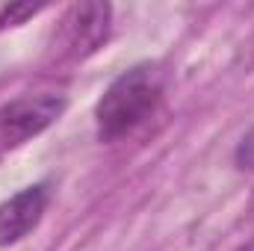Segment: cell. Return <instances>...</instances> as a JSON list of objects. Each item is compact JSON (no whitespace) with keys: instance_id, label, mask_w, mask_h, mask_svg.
Listing matches in <instances>:
<instances>
[{"instance_id":"cell-1","label":"cell","mask_w":254,"mask_h":251,"mask_svg":"<svg viewBox=\"0 0 254 251\" xmlns=\"http://www.w3.org/2000/svg\"><path fill=\"white\" fill-rule=\"evenodd\" d=\"M166 92V77L160 65L142 63L110 83V89L95 104V130L101 142H119L145 125L160 107Z\"/></svg>"},{"instance_id":"cell-2","label":"cell","mask_w":254,"mask_h":251,"mask_svg":"<svg viewBox=\"0 0 254 251\" xmlns=\"http://www.w3.org/2000/svg\"><path fill=\"white\" fill-rule=\"evenodd\" d=\"M113 33V6L110 3H74L65 9L54 30L51 54L57 63H83L98 54Z\"/></svg>"},{"instance_id":"cell-3","label":"cell","mask_w":254,"mask_h":251,"mask_svg":"<svg viewBox=\"0 0 254 251\" xmlns=\"http://www.w3.org/2000/svg\"><path fill=\"white\" fill-rule=\"evenodd\" d=\"M63 113V95H24L9 104H0V157L45 133Z\"/></svg>"},{"instance_id":"cell-4","label":"cell","mask_w":254,"mask_h":251,"mask_svg":"<svg viewBox=\"0 0 254 251\" xmlns=\"http://www.w3.org/2000/svg\"><path fill=\"white\" fill-rule=\"evenodd\" d=\"M45 210H48V187L45 184L27 187L18 195L6 198L0 204V249L21 243L42 222Z\"/></svg>"},{"instance_id":"cell-5","label":"cell","mask_w":254,"mask_h":251,"mask_svg":"<svg viewBox=\"0 0 254 251\" xmlns=\"http://www.w3.org/2000/svg\"><path fill=\"white\" fill-rule=\"evenodd\" d=\"M42 12V6H6V9H0V27H18V24H24L27 18H33V15H39Z\"/></svg>"},{"instance_id":"cell-6","label":"cell","mask_w":254,"mask_h":251,"mask_svg":"<svg viewBox=\"0 0 254 251\" xmlns=\"http://www.w3.org/2000/svg\"><path fill=\"white\" fill-rule=\"evenodd\" d=\"M237 251H254V237H252V240H249V243H246V246H240V249H237Z\"/></svg>"},{"instance_id":"cell-7","label":"cell","mask_w":254,"mask_h":251,"mask_svg":"<svg viewBox=\"0 0 254 251\" xmlns=\"http://www.w3.org/2000/svg\"><path fill=\"white\" fill-rule=\"evenodd\" d=\"M252 210H254V195H252Z\"/></svg>"}]
</instances>
